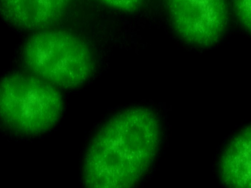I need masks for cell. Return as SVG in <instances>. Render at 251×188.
I'll return each mask as SVG.
<instances>
[{
    "mask_svg": "<svg viewBox=\"0 0 251 188\" xmlns=\"http://www.w3.org/2000/svg\"><path fill=\"white\" fill-rule=\"evenodd\" d=\"M154 113L144 107L125 110L109 120L87 152L83 180L89 188H130L144 176L160 142Z\"/></svg>",
    "mask_w": 251,
    "mask_h": 188,
    "instance_id": "cell-1",
    "label": "cell"
},
{
    "mask_svg": "<svg viewBox=\"0 0 251 188\" xmlns=\"http://www.w3.org/2000/svg\"><path fill=\"white\" fill-rule=\"evenodd\" d=\"M63 108L57 88L29 72L13 73L0 81V123L13 133L42 134L58 122Z\"/></svg>",
    "mask_w": 251,
    "mask_h": 188,
    "instance_id": "cell-2",
    "label": "cell"
},
{
    "mask_svg": "<svg viewBox=\"0 0 251 188\" xmlns=\"http://www.w3.org/2000/svg\"><path fill=\"white\" fill-rule=\"evenodd\" d=\"M234 8L240 24L248 32L251 31V0H234Z\"/></svg>",
    "mask_w": 251,
    "mask_h": 188,
    "instance_id": "cell-7",
    "label": "cell"
},
{
    "mask_svg": "<svg viewBox=\"0 0 251 188\" xmlns=\"http://www.w3.org/2000/svg\"><path fill=\"white\" fill-rule=\"evenodd\" d=\"M170 20L186 43L207 48L217 44L227 28L226 0H167Z\"/></svg>",
    "mask_w": 251,
    "mask_h": 188,
    "instance_id": "cell-4",
    "label": "cell"
},
{
    "mask_svg": "<svg viewBox=\"0 0 251 188\" xmlns=\"http://www.w3.org/2000/svg\"><path fill=\"white\" fill-rule=\"evenodd\" d=\"M23 58L29 72L64 89L82 85L95 69L88 45L77 36L63 30L37 32L25 44Z\"/></svg>",
    "mask_w": 251,
    "mask_h": 188,
    "instance_id": "cell-3",
    "label": "cell"
},
{
    "mask_svg": "<svg viewBox=\"0 0 251 188\" xmlns=\"http://www.w3.org/2000/svg\"><path fill=\"white\" fill-rule=\"evenodd\" d=\"M251 127H246L230 142L221 161V174L225 184L235 188H250Z\"/></svg>",
    "mask_w": 251,
    "mask_h": 188,
    "instance_id": "cell-6",
    "label": "cell"
},
{
    "mask_svg": "<svg viewBox=\"0 0 251 188\" xmlns=\"http://www.w3.org/2000/svg\"><path fill=\"white\" fill-rule=\"evenodd\" d=\"M101 3L118 11L133 13L142 6L144 0H98Z\"/></svg>",
    "mask_w": 251,
    "mask_h": 188,
    "instance_id": "cell-8",
    "label": "cell"
},
{
    "mask_svg": "<svg viewBox=\"0 0 251 188\" xmlns=\"http://www.w3.org/2000/svg\"><path fill=\"white\" fill-rule=\"evenodd\" d=\"M72 0H0V16L16 28L37 32L50 29Z\"/></svg>",
    "mask_w": 251,
    "mask_h": 188,
    "instance_id": "cell-5",
    "label": "cell"
}]
</instances>
